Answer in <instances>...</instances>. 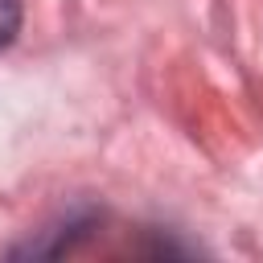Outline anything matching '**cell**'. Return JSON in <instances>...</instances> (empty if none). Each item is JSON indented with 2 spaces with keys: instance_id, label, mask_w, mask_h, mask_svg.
I'll return each mask as SVG.
<instances>
[{
  "instance_id": "6da1fadb",
  "label": "cell",
  "mask_w": 263,
  "mask_h": 263,
  "mask_svg": "<svg viewBox=\"0 0 263 263\" xmlns=\"http://www.w3.org/2000/svg\"><path fill=\"white\" fill-rule=\"evenodd\" d=\"M21 33V0H0V49L12 45Z\"/></svg>"
}]
</instances>
